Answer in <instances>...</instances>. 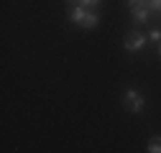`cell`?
Here are the masks:
<instances>
[{
	"label": "cell",
	"mask_w": 161,
	"mask_h": 153,
	"mask_svg": "<svg viewBox=\"0 0 161 153\" xmlns=\"http://www.w3.org/2000/svg\"><path fill=\"white\" fill-rule=\"evenodd\" d=\"M97 21H100V15L92 8H87V13H85V18H82V23H79V26H82V28H95Z\"/></svg>",
	"instance_id": "cell-4"
},
{
	"label": "cell",
	"mask_w": 161,
	"mask_h": 153,
	"mask_svg": "<svg viewBox=\"0 0 161 153\" xmlns=\"http://www.w3.org/2000/svg\"><path fill=\"white\" fill-rule=\"evenodd\" d=\"M148 8L158 13V10H161V0H148Z\"/></svg>",
	"instance_id": "cell-9"
},
{
	"label": "cell",
	"mask_w": 161,
	"mask_h": 153,
	"mask_svg": "<svg viewBox=\"0 0 161 153\" xmlns=\"http://www.w3.org/2000/svg\"><path fill=\"white\" fill-rule=\"evenodd\" d=\"M158 54H161V44H158Z\"/></svg>",
	"instance_id": "cell-12"
},
{
	"label": "cell",
	"mask_w": 161,
	"mask_h": 153,
	"mask_svg": "<svg viewBox=\"0 0 161 153\" xmlns=\"http://www.w3.org/2000/svg\"><path fill=\"white\" fill-rule=\"evenodd\" d=\"M158 18H161V10H158Z\"/></svg>",
	"instance_id": "cell-13"
},
{
	"label": "cell",
	"mask_w": 161,
	"mask_h": 153,
	"mask_svg": "<svg viewBox=\"0 0 161 153\" xmlns=\"http://www.w3.org/2000/svg\"><path fill=\"white\" fill-rule=\"evenodd\" d=\"M130 15H133V21L141 26V23H146L148 18H151V8H146V5H143V8H133Z\"/></svg>",
	"instance_id": "cell-3"
},
{
	"label": "cell",
	"mask_w": 161,
	"mask_h": 153,
	"mask_svg": "<svg viewBox=\"0 0 161 153\" xmlns=\"http://www.w3.org/2000/svg\"><path fill=\"white\" fill-rule=\"evenodd\" d=\"M146 38H148V36L138 33V31H130V33L125 36V49H128V51H141V49L146 46Z\"/></svg>",
	"instance_id": "cell-2"
},
{
	"label": "cell",
	"mask_w": 161,
	"mask_h": 153,
	"mask_svg": "<svg viewBox=\"0 0 161 153\" xmlns=\"http://www.w3.org/2000/svg\"><path fill=\"white\" fill-rule=\"evenodd\" d=\"M148 153H161V138H151L148 140Z\"/></svg>",
	"instance_id": "cell-6"
},
{
	"label": "cell",
	"mask_w": 161,
	"mask_h": 153,
	"mask_svg": "<svg viewBox=\"0 0 161 153\" xmlns=\"http://www.w3.org/2000/svg\"><path fill=\"white\" fill-rule=\"evenodd\" d=\"M148 38H151V41H156V44H161V28H153V31L148 33Z\"/></svg>",
	"instance_id": "cell-8"
},
{
	"label": "cell",
	"mask_w": 161,
	"mask_h": 153,
	"mask_svg": "<svg viewBox=\"0 0 161 153\" xmlns=\"http://www.w3.org/2000/svg\"><path fill=\"white\" fill-rule=\"evenodd\" d=\"M67 5L69 8H77V5H82V0H67Z\"/></svg>",
	"instance_id": "cell-11"
},
{
	"label": "cell",
	"mask_w": 161,
	"mask_h": 153,
	"mask_svg": "<svg viewBox=\"0 0 161 153\" xmlns=\"http://www.w3.org/2000/svg\"><path fill=\"white\" fill-rule=\"evenodd\" d=\"M123 102H125V107L130 112H141V110H143V94H141L138 89H125Z\"/></svg>",
	"instance_id": "cell-1"
},
{
	"label": "cell",
	"mask_w": 161,
	"mask_h": 153,
	"mask_svg": "<svg viewBox=\"0 0 161 153\" xmlns=\"http://www.w3.org/2000/svg\"><path fill=\"white\" fill-rule=\"evenodd\" d=\"M82 5H85V8H97L100 0H82Z\"/></svg>",
	"instance_id": "cell-10"
},
{
	"label": "cell",
	"mask_w": 161,
	"mask_h": 153,
	"mask_svg": "<svg viewBox=\"0 0 161 153\" xmlns=\"http://www.w3.org/2000/svg\"><path fill=\"white\" fill-rule=\"evenodd\" d=\"M143 5L148 8V0H128V8H130V10H133V8H143Z\"/></svg>",
	"instance_id": "cell-7"
},
{
	"label": "cell",
	"mask_w": 161,
	"mask_h": 153,
	"mask_svg": "<svg viewBox=\"0 0 161 153\" xmlns=\"http://www.w3.org/2000/svg\"><path fill=\"white\" fill-rule=\"evenodd\" d=\"M85 13H87V8H85V5H77V8H72V10H69V21H72V23H82Z\"/></svg>",
	"instance_id": "cell-5"
}]
</instances>
